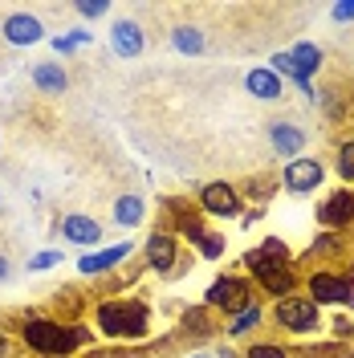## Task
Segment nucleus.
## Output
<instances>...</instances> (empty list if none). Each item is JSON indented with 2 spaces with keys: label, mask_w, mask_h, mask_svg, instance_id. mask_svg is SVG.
<instances>
[{
  "label": "nucleus",
  "mask_w": 354,
  "mask_h": 358,
  "mask_svg": "<svg viewBox=\"0 0 354 358\" xmlns=\"http://www.w3.org/2000/svg\"><path fill=\"white\" fill-rule=\"evenodd\" d=\"M306 297L313 306H346L354 310V273H334V268H313L306 277Z\"/></svg>",
  "instance_id": "obj_3"
},
{
  "label": "nucleus",
  "mask_w": 354,
  "mask_h": 358,
  "mask_svg": "<svg viewBox=\"0 0 354 358\" xmlns=\"http://www.w3.org/2000/svg\"><path fill=\"white\" fill-rule=\"evenodd\" d=\"M244 358H289V350L281 342H253V346L244 350Z\"/></svg>",
  "instance_id": "obj_28"
},
{
  "label": "nucleus",
  "mask_w": 354,
  "mask_h": 358,
  "mask_svg": "<svg viewBox=\"0 0 354 358\" xmlns=\"http://www.w3.org/2000/svg\"><path fill=\"white\" fill-rule=\"evenodd\" d=\"M273 187H277V183H273L269 176H257V179H244V183H241V196L257 200V208H265V200L273 196Z\"/></svg>",
  "instance_id": "obj_26"
},
{
  "label": "nucleus",
  "mask_w": 354,
  "mask_h": 358,
  "mask_svg": "<svg viewBox=\"0 0 354 358\" xmlns=\"http://www.w3.org/2000/svg\"><path fill=\"white\" fill-rule=\"evenodd\" d=\"M8 273H13V265H8V257L0 252V281H8Z\"/></svg>",
  "instance_id": "obj_36"
},
{
  "label": "nucleus",
  "mask_w": 354,
  "mask_h": 358,
  "mask_svg": "<svg viewBox=\"0 0 354 358\" xmlns=\"http://www.w3.org/2000/svg\"><path fill=\"white\" fill-rule=\"evenodd\" d=\"M273 322L285 330V334H313L322 326V310L313 306L306 293H293L285 301H273Z\"/></svg>",
  "instance_id": "obj_6"
},
{
  "label": "nucleus",
  "mask_w": 354,
  "mask_h": 358,
  "mask_svg": "<svg viewBox=\"0 0 354 358\" xmlns=\"http://www.w3.org/2000/svg\"><path fill=\"white\" fill-rule=\"evenodd\" d=\"M53 265H62V248H41L37 257H29V273H45Z\"/></svg>",
  "instance_id": "obj_30"
},
{
  "label": "nucleus",
  "mask_w": 354,
  "mask_h": 358,
  "mask_svg": "<svg viewBox=\"0 0 354 358\" xmlns=\"http://www.w3.org/2000/svg\"><path fill=\"white\" fill-rule=\"evenodd\" d=\"M196 248H199V257H204V261H220V257H224V232H212V228H208V236H204Z\"/></svg>",
  "instance_id": "obj_27"
},
{
  "label": "nucleus",
  "mask_w": 354,
  "mask_h": 358,
  "mask_svg": "<svg viewBox=\"0 0 354 358\" xmlns=\"http://www.w3.org/2000/svg\"><path fill=\"white\" fill-rule=\"evenodd\" d=\"M261 216H265V208H253V212H244L241 220H244V224H257V220H261Z\"/></svg>",
  "instance_id": "obj_35"
},
{
  "label": "nucleus",
  "mask_w": 354,
  "mask_h": 358,
  "mask_svg": "<svg viewBox=\"0 0 354 358\" xmlns=\"http://www.w3.org/2000/svg\"><path fill=\"white\" fill-rule=\"evenodd\" d=\"M269 147H273V155L277 159H302L306 151V131L297 127V122H289V118H273L269 122Z\"/></svg>",
  "instance_id": "obj_13"
},
{
  "label": "nucleus",
  "mask_w": 354,
  "mask_h": 358,
  "mask_svg": "<svg viewBox=\"0 0 354 358\" xmlns=\"http://www.w3.org/2000/svg\"><path fill=\"white\" fill-rule=\"evenodd\" d=\"M334 171H338V179H342L346 187H354V138L338 143V155H334Z\"/></svg>",
  "instance_id": "obj_25"
},
{
  "label": "nucleus",
  "mask_w": 354,
  "mask_h": 358,
  "mask_svg": "<svg viewBox=\"0 0 354 358\" xmlns=\"http://www.w3.org/2000/svg\"><path fill=\"white\" fill-rule=\"evenodd\" d=\"M212 330H216V322H212V310H208V306H196V310H183V334L208 338Z\"/></svg>",
  "instance_id": "obj_24"
},
{
  "label": "nucleus",
  "mask_w": 354,
  "mask_h": 358,
  "mask_svg": "<svg viewBox=\"0 0 354 358\" xmlns=\"http://www.w3.org/2000/svg\"><path fill=\"white\" fill-rule=\"evenodd\" d=\"M330 17L338 24L342 21H354V0H338V4H330Z\"/></svg>",
  "instance_id": "obj_32"
},
{
  "label": "nucleus",
  "mask_w": 354,
  "mask_h": 358,
  "mask_svg": "<svg viewBox=\"0 0 354 358\" xmlns=\"http://www.w3.org/2000/svg\"><path fill=\"white\" fill-rule=\"evenodd\" d=\"M253 301H257V297H253V281L241 277V273H224V277H216V281L208 285V293H204V306L224 313V317L241 313L244 306H253Z\"/></svg>",
  "instance_id": "obj_4"
},
{
  "label": "nucleus",
  "mask_w": 354,
  "mask_h": 358,
  "mask_svg": "<svg viewBox=\"0 0 354 358\" xmlns=\"http://www.w3.org/2000/svg\"><path fill=\"white\" fill-rule=\"evenodd\" d=\"M199 208H204L208 216L232 220V216H244V196H241L236 183L216 179V183H204V187H199Z\"/></svg>",
  "instance_id": "obj_8"
},
{
  "label": "nucleus",
  "mask_w": 354,
  "mask_h": 358,
  "mask_svg": "<svg viewBox=\"0 0 354 358\" xmlns=\"http://www.w3.org/2000/svg\"><path fill=\"white\" fill-rule=\"evenodd\" d=\"M21 338L33 355L41 358H69L78 346L90 342V330L66 317H45V313H29L21 322Z\"/></svg>",
  "instance_id": "obj_1"
},
{
  "label": "nucleus",
  "mask_w": 354,
  "mask_h": 358,
  "mask_svg": "<svg viewBox=\"0 0 354 358\" xmlns=\"http://www.w3.org/2000/svg\"><path fill=\"white\" fill-rule=\"evenodd\" d=\"M57 232L78 248H98V241H102V224L94 220V216H82V212L62 216V220H57Z\"/></svg>",
  "instance_id": "obj_16"
},
{
  "label": "nucleus",
  "mask_w": 354,
  "mask_h": 358,
  "mask_svg": "<svg viewBox=\"0 0 354 358\" xmlns=\"http://www.w3.org/2000/svg\"><path fill=\"white\" fill-rule=\"evenodd\" d=\"M33 86L41 94H66L69 90V73L62 62H37L33 66Z\"/></svg>",
  "instance_id": "obj_19"
},
{
  "label": "nucleus",
  "mask_w": 354,
  "mask_h": 358,
  "mask_svg": "<svg viewBox=\"0 0 354 358\" xmlns=\"http://www.w3.org/2000/svg\"><path fill=\"white\" fill-rule=\"evenodd\" d=\"M111 49H114V57H122V62L143 57V49H147L143 24H139V21H127V17H118V21L111 24Z\"/></svg>",
  "instance_id": "obj_14"
},
{
  "label": "nucleus",
  "mask_w": 354,
  "mask_h": 358,
  "mask_svg": "<svg viewBox=\"0 0 354 358\" xmlns=\"http://www.w3.org/2000/svg\"><path fill=\"white\" fill-rule=\"evenodd\" d=\"M111 212H114V224H118V228H139L143 216H147V203H143L139 192H122V196L114 200Z\"/></svg>",
  "instance_id": "obj_20"
},
{
  "label": "nucleus",
  "mask_w": 354,
  "mask_h": 358,
  "mask_svg": "<svg viewBox=\"0 0 354 358\" xmlns=\"http://www.w3.org/2000/svg\"><path fill=\"white\" fill-rule=\"evenodd\" d=\"M285 53H289V62H293V78H289V82L302 90V94H306L310 102H318V90H313V73H318V69H322V62H326V57H322V45H313V41H297L293 49H285Z\"/></svg>",
  "instance_id": "obj_9"
},
{
  "label": "nucleus",
  "mask_w": 354,
  "mask_h": 358,
  "mask_svg": "<svg viewBox=\"0 0 354 358\" xmlns=\"http://www.w3.org/2000/svg\"><path fill=\"white\" fill-rule=\"evenodd\" d=\"M171 45H176L179 53H187V57H196V53H204V33H199L196 24H176L171 29Z\"/></svg>",
  "instance_id": "obj_22"
},
{
  "label": "nucleus",
  "mask_w": 354,
  "mask_h": 358,
  "mask_svg": "<svg viewBox=\"0 0 354 358\" xmlns=\"http://www.w3.org/2000/svg\"><path fill=\"white\" fill-rule=\"evenodd\" d=\"M244 90H248L253 98H261V102H277V98H285V82H281L269 66L248 69V73H244Z\"/></svg>",
  "instance_id": "obj_18"
},
{
  "label": "nucleus",
  "mask_w": 354,
  "mask_h": 358,
  "mask_svg": "<svg viewBox=\"0 0 354 358\" xmlns=\"http://www.w3.org/2000/svg\"><path fill=\"white\" fill-rule=\"evenodd\" d=\"M73 13H78V17H86V21H98V17H106V13H111V0H78V4H73Z\"/></svg>",
  "instance_id": "obj_29"
},
{
  "label": "nucleus",
  "mask_w": 354,
  "mask_h": 358,
  "mask_svg": "<svg viewBox=\"0 0 354 358\" xmlns=\"http://www.w3.org/2000/svg\"><path fill=\"white\" fill-rule=\"evenodd\" d=\"M8 355H13V346H8V338L0 334V358H8Z\"/></svg>",
  "instance_id": "obj_37"
},
{
  "label": "nucleus",
  "mask_w": 354,
  "mask_h": 358,
  "mask_svg": "<svg viewBox=\"0 0 354 358\" xmlns=\"http://www.w3.org/2000/svg\"><path fill=\"white\" fill-rule=\"evenodd\" d=\"M69 37H73V45H90V41H94V33H90V29H73Z\"/></svg>",
  "instance_id": "obj_34"
},
{
  "label": "nucleus",
  "mask_w": 354,
  "mask_h": 358,
  "mask_svg": "<svg viewBox=\"0 0 354 358\" xmlns=\"http://www.w3.org/2000/svg\"><path fill=\"white\" fill-rule=\"evenodd\" d=\"M53 49H57L62 57H69V53H73L78 45H73V37H53Z\"/></svg>",
  "instance_id": "obj_33"
},
{
  "label": "nucleus",
  "mask_w": 354,
  "mask_h": 358,
  "mask_svg": "<svg viewBox=\"0 0 354 358\" xmlns=\"http://www.w3.org/2000/svg\"><path fill=\"white\" fill-rule=\"evenodd\" d=\"M261 322H265V306H261V301H253V306H244L241 313H232V317L224 322V334H228V338H244V334H253Z\"/></svg>",
  "instance_id": "obj_21"
},
{
  "label": "nucleus",
  "mask_w": 354,
  "mask_h": 358,
  "mask_svg": "<svg viewBox=\"0 0 354 358\" xmlns=\"http://www.w3.org/2000/svg\"><path fill=\"white\" fill-rule=\"evenodd\" d=\"M322 179H326V163L313 155L289 159L285 167H281V187H285L289 196H310V192L322 187Z\"/></svg>",
  "instance_id": "obj_7"
},
{
  "label": "nucleus",
  "mask_w": 354,
  "mask_h": 358,
  "mask_svg": "<svg viewBox=\"0 0 354 358\" xmlns=\"http://www.w3.org/2000/svg\"><path fill=\"white\" fill-rule=\"evenodd\" d=\"M163 216H167V224H171L167 232H176V236L192 241V245H199V241L208 236V224H204V216H199L187 200H163Z\"/></svg>",
  "instance_id": "obj_12"
},
{
  "label": "nucleus",
  "mask_w": 354,
  "mask_h": 358,
  "mask_svg": "<svg viewBox=\"0 0 354 358\" xmlns=\"http://www.w3.org/2000/svg\"><path fill=\"white\" fill-rule=\"evenodd\" d=\"M346 248V236L342 232H318L306 248V261H318V257H334V252H342Z\"/></svg>",
  "instance_id": "obj_23"
},
{
  "label": "nucleus",
  "mask_w": 354,
  "mask_h": 358,
  "mask_svg": "<svg viewBox=\"0 0 354 358\" xmlns=\"http://www.w3.org/2000/svg\"><path fill=\"white\" fill-rule=\"evenodd\" d=\"M318 224H322V232H346L354 224V192L351 187H338V192H330L326 200L318 203Z\"/></svg>",
  "instance_id": "obj_11"
},
{
  "label": "nucleus",
  "mask_w": 354,
  "mask_h": 358,
  "mask_svg": "<svg viewBox=\"0 0 354 358\" xmlns=\"http://www.w3.org/2000/svg\"><path fill=\"white\" fill-rule=\"evenodd\" d=\"M244 268H248V277H253L257 285H265L269 277H277V273H289V268H293V252H289L285 241L269 236V241H261L257 248L244 252Z\"/></svg>",
  "instance_id": "obj_5"
},
{
  "label": "nucleus",
  "mask_w": 354,
  "mask_h": 358,
  "mask_svg": "<svg viewBox=\"0 0 354 358\" xmlns=\"http://www.w3.org/2000/svg\"><path fill=\"white\" fill-rule=\"evenodd\" d=\"M192 358H212V355H192Z\"/></svg>",
  "instance_id": "obj_38"
},
{
  "label": "nucleus",
  "mask_w": 354,
  "mask_h": 358,
  "mask_svg": "<svg viewBox=\"0 0 354 358\" xmlns=\"http://www.w3.org/2000/svg\"><path fill=\"white\" fill-rule=\"evenodd\" d=\"M330 334L342 342V338H354V317L351 313H338V317H330Z\"/></svg>",
  "instance_id": "obj_31"
},
{
  "label": "nucleus",
  "mask_w": 354,
  "mask_h": 358,
  "mask_svg": "<svg viewBox=\"0 0 354 358\" xmlns=\"http://www.w3.org/2000/svg\"><path fill=\"white\" fill-rule=\"evenodd\" d=\"M94 322L106 338H143L147 322H151V310L134 297H114V301H102L94 310Z\"/></svg>",
  "instance_id": "obj_2"
},
{
  "label": "nucleus",
  "mask_w": 354,
  "mask_h": 358,
  "mask_svg": "<svg viewBox=\"0 0 354 358\" xmlns=\"http://www.w3.org/2000/svg\"><path fill=\"white\" fill-rule=\"evenodd\" d=\"M351 273H354V265H351Z\"/></svg>",
  "instance_id": "obj_39"
},
{
  "label": "nucleus",
  "mask_w": 354,
  "mask_h": 358,
  "mask_svg": "<svg viewBox=\"0 0 354 358\" xmlns=\"http://www.w3.org/2000/svg\"><path fill=\"white\" fill-rule=\"evenodd\" d=\"M131 252H134L131 241H118V245H111V248H94L90 257H78V273H82V277H102V273H111V268L122 265Z\"/></svg>",
  "instance_id": "obj_15"
},
{
  "label": "nucleus",
  "mask_w": 354,
  "mask_h": 358,
  "mask_svg": "<svg viewBox=\"0 0 354 358\" xmlns=\"http://www.w3.org/2000/svg\"><path fill=\"white\" fill-rule=\"evenodd\" d=\"M143 261H147V268L151 273H159V277H176V268L183 265L179 261V236L176 232H167V228H159V232H151L147 236V245H143Z\"/></svg>",
  "instance_id": "obj_10"
},
{
  "label": "nucleus",
  "mask_w": 354,
  "mask_h": 358,
  "mask_svg": "<svg viewBox=\"0 0 354 358\" xmlns=\"http://www.w3.org/2000/svg\"><path fill=\"white\" fill-rule=\"evenodd\" d=\"M0 33H4V41L8 45H37V41H45V24L37 21L33 13H13V17H4Z\"/></svg>",
  "instance_id": "obj_17"
}]
</instances>
